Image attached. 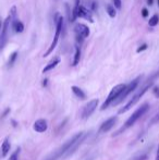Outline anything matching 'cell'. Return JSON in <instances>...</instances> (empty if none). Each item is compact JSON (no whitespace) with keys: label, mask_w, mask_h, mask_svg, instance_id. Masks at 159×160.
Listing matches in <instances>:
<instances>
[{"label":"cell","mask_w":159,"mask_h":160,"mask_svg":"<svg viewBox=\"0 0 159 160\" xmlns=\"http://www.w3.org/2000/svg\"><path fill=\"white\" fill-rule=\"evenodd\" d=\"M85 134L84 132H80V133H76L75 135L71 137L69 141H67L65 144L60 146L59 148H57L51 155H49L48 157H46L45 160H58V159H61V158H67L68 154L69 152L71 150V148L73 147V145L81 138L83 135Z\"/></svg>","instance_id":"obj_1"},{"label":"cell","mask_w":159,"mask_h":160,"mask_svg":"<svg viewBox=\"0 0 159 160\" xmlns=\"http://www.w3.org/2000/svg\"><path fill=\"white\" fill-rule=\"evenodd\" d=\"M54 22H55V25H56L55 36H54V39H52L51 44H50L49 48H48V50L44 53V56H43L44 58L48 57L50 53L54 51V49L57 47V45H58V41H59V38H60L61 33H63V30H65V19H63L62 15H60L59 13H56V14H55Z\"/></svg>","instance_id":"obj_2"},{"label":"cell","mask_w":159,"mask_h":160,"mask_svg":"<svg viewBox=\"0 0 159 160\" xmlns=\"http://www.w3.org/2000/svg\"><path fill=\"white\" fill-rule=\"evenodd\" d=\"M148 109H149V104H147V103H145V104H143L141 107H138L137 109H136L135 111L133 112V114L131 115V117L129 118V119L125 121V123L123 124V126L120 128V130H118L116 133L113 134V136H117V135H120V134H122L124 131H127L128 128H130L131 126H133L134 124L136 123V121H137L138 119H140L141 117H143V115L145 114V113L148 111Z\"/></svg>","instance_id":"obj_3"},{"label":"cell","mask_w":159,"mask_h":160,"mask_svg":"<svg viewBox=\"0 0 159 160\" xmlns=\"http://www.w3.org/2000/svg\"><path fill=\"white\" fill-rule=\"evenodd\" d=\"M153 82H154V79L152 80V81L149 82V83H147L145 86H143V87L141 88V90H140V92H138L137 94H135V95H134V96L132 97L131 99H130V101H129V103H128L127 105H125L124 107H123V108H121L120 110H119V113H125V112H127V111H129L130 109L132 108V107H133V106H135L136 104L138 103V100H140V99L142 98L143 96H144V94H145V93H146L147 90H148L149 88H151V86L153 85Z\"/></svg>","instance_id":"obj_4"},{"label":"cell","mask_w":159,"mask_h":160,"mask_svg":"<svg viewBox=\"0 0 159 160\" xmlns=\"http://www.w3.org/2000/svg\"><path fill=\"white\" fill-rule=\"evenodd\" d=\"M125 86H127L125 84H118V85L114 86V87L110 90L109 95H108V97L106 98L105 103L101 105L100 110H105V109H107L110 105H112V104L117 100V98L120 96L121 93L123 92V90L125 88Z\"/></svg>","instance_id":"obj_5"},{"label":"cell","mask_w":159,"mask_h":160,"mask_svg":"<svg viewBox=\"0 0 159 160\" xmlns=\"http://www.w3.org/2000/svg\"><path fill=\"white\" fill-rule=\"evenodd\" d=\"M141 79H142V76H137L135 80H133L132 82H130V83L125 86V88L123 90V92L120 94V96L117 98V100L112 104V106H117V105H119V104H121L130 94H131V93H133L134 90L137 88L138 84H140V82H141Z\"/></svg>","instance_id":"obj_6"},{"label":"cell","mask_w":159,"mask_h":160,"mask_svg":"<svg viewBox=\"0 0 159 160\" xmlns=\"http://www.w3.org/2000/svg\"><path fill=\"white\" fill-rule=\"evenodd\" d=\"M74 33H75L76 41L80 44H82L84 39L87 38V37L89 36L90 30L87 25H85V24L78 23L74 25Z\"/></svg>","instance_id":"obj_7"},{"label":"cell","mask_w":159,"mask_h":160,"mask_svg":"<svg viewBox=\"0 0 159 160\" xmlns=\"http://www.w3.org/2000/svg\"><path fill=\"white\" fill-rule=\"evenodd\" d=\"M11 22H12V19H11L10 15L6 17V20L3 21V25H2V30L1 33H0V50L4 47L7 41H8V36H9V30H10L11 26Z\"/></svg>","instance_id":"obj_8"},{"label":"cell","mask_w":159,"mask_h":160,"mask_svg":"<svg viewBox=\"0 0 159 160\" xmlns=\"http://www.w3.org/2000/svg\"><path fill=\"white\" fill-rule=\"evenodd\" d=\"M98 107V99H93V100L88 101V104H86L83 107L81 111V118L83 120H86L94 113V111L96 110V108Z\"/></svg>","instance_id":"obj_9"},{"label":"cell","mask_w":159,"mask_h":160,"mask_svg":"<svg viewBox=\"0 0 159 160\" xmlns=\"http://www.w3.org/2000/svg\"><path fill=\"white\" fill-rule=\"evenodd\" d=\"M117 121H118V117H111L108 120H106L105 122H103V124L99 128V133H107L116 125Z\"/></svg>","instance_id":"obj_10"},{"label":"cell","mask_w":159,"mask_h":160,"mask_svg":"<svg viewBox=\"0 0 159 160\" xmlns=\"http://www.w3.org/2000/svg\"><path fill=\"white\" fill-rule=\"evenodd\" d=\"M79 17H82V19L86 20V21L90 22V23H94V19H93V14H92V11L89 9H87L86 7L81 6L80 4L79 7Z\"/></svg>","instance_id":"obj_11"},{"label":"cell","mask_w":159,"mask_h":160,"mask_svg":"<svg viewBox=\"0 0 159 160\" xmlns=\"http://www.w3.org/2000/svg\"><path fill=\"white\" fill-rule=\"evenodd\" d=\"M33 128L36 131L37 133H44L47 131L48 128V122L47 120L45 119H38L34 122V125H33Z\"/></svg>","instance_id":"obj_12"},{"label":"cell","mask_w":159,"mask_h":160,"mask_svg":"<svg viewBox=\"0 0 159 160\" xmlns=\"http://www.w3.org/2000/svg\"><path fill=\"white\" fill-rule=\"evenodd\" d=\"M59 63H60V58H59V57H56V58H54V59H51L49 63H48L47 65L43 69V73H46V72H49V71H51L52 69L56 68Z\"/></svg>","instance_id":"obj_13"},{"label":"cell","mask_w":159,"mask_h":160,"mask_svg":"<svg viewBox=\"0 0 159 160\" xmlns=\"http://www.w3.org/2000/svg\"><path fill=\"white\" fill-rule=\"evenodd\" d=\"M11 28L14 33H22L24 31V24L20 20H14L11 22Z\"/></svg>","instance_id":"obj_14"},{"label":"cell","mask_w":159,"mask_h":160,"mask_svg":"<svg viewBox=\"0 0 159 160\" xmlns=\"http://www.w3.org/2000/svg\"><path fill=\"white\" fill-rule=\"evenodd\" d=\"M11 148V144L9 142V138H4L3 143L1 145V157H6L9 154Z\"/></svg>","instance_id":"obj_15"},{"label":"cell","mask_w":159,"mask_h":160,"mask_svg":"<svg viewBox=\"0 0 159 160\" xmlns=\"http://www.w3.org/2000/svg\"><path fill=\"white\" fill-rule=\"evenodd\" d=\"M71 90H72V92H73V94L75 95L78 98L81 99V100L86 99V94L83 92V90H81V88L78 87V86H72Z\"/></svg>","instance_id":"obj_16"},{"label":"cell","mask_w":159,"mask_h":160,"mask_svg":"<svg viewBox=\"0 0 159 160\" xmlns=\"http://www.w3.org/2000/svg\"><path fill=\"white\" fill-rule=\"evenodd\" d=\"M81 60V48L79 46H75V50H74V57L73 61H72V66H76L80 63Z\"/></svg>","instance_id":"obj_17"},{"label":"cell","mask_w":159,"mask_h":160,"mask_svg":"<svg viewBox=\"0 0 159 160\" xmlns=\"http://www.w3.org/2000/svg\"><path fill=\"white\" fill-rule=\"evenodd\" d=\"M79 7H80V0H76L75 4H74L73 11L71 13V22H75V20L78 19V14H79Z\"/></svg>","instance_id":"obj_18"},{"label":"cell","mask_w":159,"mask_h":160,"mask_svg":"<svg viewBox=\"0 0 159 160\" xmlns=\"http://www.w3.org/2000/svg\"><path fill=\"white\" fill-rule=\"evenodd\" d=\"M106 11H107L108 15H109V17H111V19L116 17L117 11H116V8H114L113 6H111V4H107V6H106Z\"/></svg>","instance_id":"obj_19"},{"label":"cell","mask_w":159,"mask_h":160,"mask_svg":"<svg viewBox=\"0 0 159 160\" xmlns=\"http://www.w3.org/2000/svg\"><path fill=\"white\" fill-rule=\"evenodd\" d=\"M17 56H19V52L17 51L11 53L10 58H9V61H8V68H11V66L14 64V62L17 61Z\"/></svg>","instance_id":"obj_20"},{"label":"cell","mask_w":159,"mask_h":160,"mask_svg":"<svg viewBox=\"0 0 159 160\" xmlns=\"http://www.w3.org/2000/svg\"><path fill=\"white\" fill-rule=\"evenodd\" d=\"M158 23H159V17L157 14H154L148 21L149 26H152V27H155L156 25H158Z\"/></svg>","instance_id":"obj_21"},{"label":"cell","mask_w":159,"mask_h":160,"mask_svg":"<svg viewBox=\"0 0 159 160\" xmlns=\"http://www.w3.org/2000/svg\"><path fill=\"white\" fill-rule=\"evenodd\" d=\"M148 158V154H138V155H135L134 157H132L131 160H147Z\"/></svg>","instance_id":"obj_22"},{"label":"cell","mask_w":159,"mask_h":160,"mask_svg":"<svg viewBox=\"0 0 159 160\" xmlns=\"http://www.w3.org/2000/svg\"><path fill=\"white\" fill-rule=\"evenodd\" d=\"M9 15H10V17H11V19H12V21H14V20H17V7L13 6L12 8H11L10 12H9Z\"/></svg>","instance_id":"obj_23"},{"label":"cell","mask_w":159,"mask_h":160,"mask_svg":"<svg viewBox=\"0 0 159 160\" xmlns=\"http://www.w3.org/2000/svg\"><path fill=\"white\" fill-rule=\"evenodd\" d=\"M19 154H20V147L17 148V149L14 150V153H12L10 156V158L8 160H17L19 159Z\"/></svg>","instance_id":"obj_24"},{"label":"cell","mask_w":159,"mask_h":160,"mask_svg":"<svg viewBox=\"0 0 159 160\" xmlns=\"http://www.w3.org/2000/svg\"><path fill=\"white\" fill-rule=\"evenodd\" d=\"M112 2H113V7L116 9H121V7H122V2H121V0H112Z\"/></svg>","instance_id":"obj_25"},{"label":"cell","mask_w":159,"mask_h":160,"mask_svg":"<svg viewBox=\"0 0 159 160\" xmlns=\"http://www.w3.org/2000/svg\"><path fill=\"white\" fill-rule=\"evenodd\" d=\"M147 47H148V46H147L146 44H143V45L141 46V47H138V48H137V50H136V52L140 53V52L144 51V50H146V49H147Z\"/></svg>","instance_id":"obj_26"},{"label":"cell","mask_w":159,"mask_h":160,"mask_svg":"<svg viewBox=\"0 0 159 160\" xmlns=\"http://www.w3.org/2000/svg\"><path fill=\"white\" fill-rule=\"evenodd\" d=\"M142 17H148V10H147L146 8L142 9Z\"/></svg>","instance_id":"obj_27"},{"label":"cell","mask_w":159,"mask_h":160,"mask_svg":"<svg viewBox=\"0 0 159 160\" xmlns=\"http://www.w3.org/2000/svg\"><path fill=\"white\" fill-rule=\"evenodd\" d=\"M154 94H155L157 97H159V87H157V86L154 87Z\"/></svg>","instance_id":"obj_28"},{"label":"cell","mask_w":159,"mask_h":160,"mask_svg":"<svg viewBox=\"0 0 159 160\" xmlns=\"http://www.w3.org/2000/svg\"><path fill=\"white\" fill-rule=\"evenodd\" d=\"M92 10H94V11H96L97 10V4H96V2H92Z\"/></svg>","instance_id":"obj_29"},{"label":"cell","mask_w":159,"mask_h":160,"mask_svg":"<svg viewBox=\"0 0 159 160\" xmlns=\"http://www.w3.org/2000/svg\"><path fill=\"white\" fill-rule=\"evenodd\" d=\"M155 160H159V146H158V149H157V154H156V158Z\"/></svg>","instance_id":"obj_30"},{"label":"cell","mask_w":159,"mask_h":160,"mask_svg":"<svg viewBox=\"0 0 159 160\" xmlns=\"http://www.w3.org/2000/svg\"><path fill=\"white\" fill-rule=\"evenodd\" d=\"M47 83H48V80L46 79V80H44V82H43V85L44 86H47Z\"/></svg>","instance_id":"obj_31"},{"label":"cell","mask_w":159,"mask_h":160,"mask_svg":"<svg viewBox=\"0 0 159 160\" xmlns=\"http://www.w3.org/2000/svg\"><path fill=\"white\" fill-rule=\"evenodd\" d=\"M2 25H3V22L1 21V19H0V33H1V30H2Z\"/></svg>","instance_id":"obj_32"},{"label":"cell","mask_w":159,"mask_h":160,"mask_svg":"<svg viewBox=\"0 0 159 160\" xmlns=\"http://www.w3.org/2000/svg\"><path fill=\"white\" fill-rule=\"evenodd\" d=\"M153 2H154V0H147V3H148L149 6H152V4H153Z\"/></svg>","instance_id":"obj_33"},{"label":"cell","mask_w":159,"mask_h":160,"mask_svg":"<svg viewBox=\"0 0 159 160\" xmlns=\"http://www.w3.org/2000/svg\"><path fill=\"white\" fill-rule=\"evenodd\" d=\"M155 121H159V114L156 117V119H155Z\"/></svg>","instance_id":"obj_34"},{"label":"cell","mask_w":159,"mask_h":160,"mask_svg":"<svg viewBox=\"0 0 159 160\" xmlns=\"http://www.w3.org/2000/svg\"><path fill=\"white\" fill-rule=\"evenodd\" d=\"M157 1H158V7H159V0H157Z\"/></svg>","instance_id":"obj_35"}]
</instances>
